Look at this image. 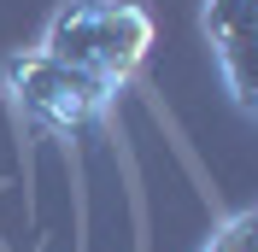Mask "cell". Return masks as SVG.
Wrapping results in <instances>:
<instances>
[{"mask_svg": "<svg viewBox=\"0 0 258 252\" xmlns=\"http://www.w3.org/2000/svg\"><path fill=\"white\" fill-rule=\"evenodd\" d=\"M153 47V12L135 0H64L41 30V53L82 77L123 88Z\"/></svg>", "mask_w": 258, "mask_h": 252, "instance_id": "cell-1", "label": "cell"}, {"mask_svg": "<svg viewBox=\"0 0 258 252\" xmlns=\"http://www.w3.org/2000/svg\"><path fill=\"white\" fill-rule=\"evenodd\" d=\"M0 88L12 94V106L35 129H47V135H82V129H94L112 111V94H117L106 82L47 59L41 47H24V53H12V59L0 65Z\"/></svg>", "mask_w": 258, "mask_h": 252, "instance_id": "cell-2", "label": "cell"}, {"mask_svg": "<svg viewBox=\"0 0 258 252\" xmlns=\"http://www.w3.org/2000/svg\"><path fill=\"white\" fill-rule=\"evenodd\" d=\"M206 35H211V53H217V71H223L235 106L252 111V0H206Z\"/></svg>", "mask_w": 258, "mask_h": 252, "instance_id": "cell-3", "label": "cell"}, {"mask_svg": "<svg viewBox=\"0 0 258 252\" xmlns=\"http://www.w3.org/2000/svg\"><path fill=\"white\" fill-rule=\"evenodd\" d=\"M200 252H258V211H235V217H223Z\"/></svg>", "mask_w": 258, "mask_h": 252, "instance_id": "cell-4", "label": "cell"}]
</instances>
